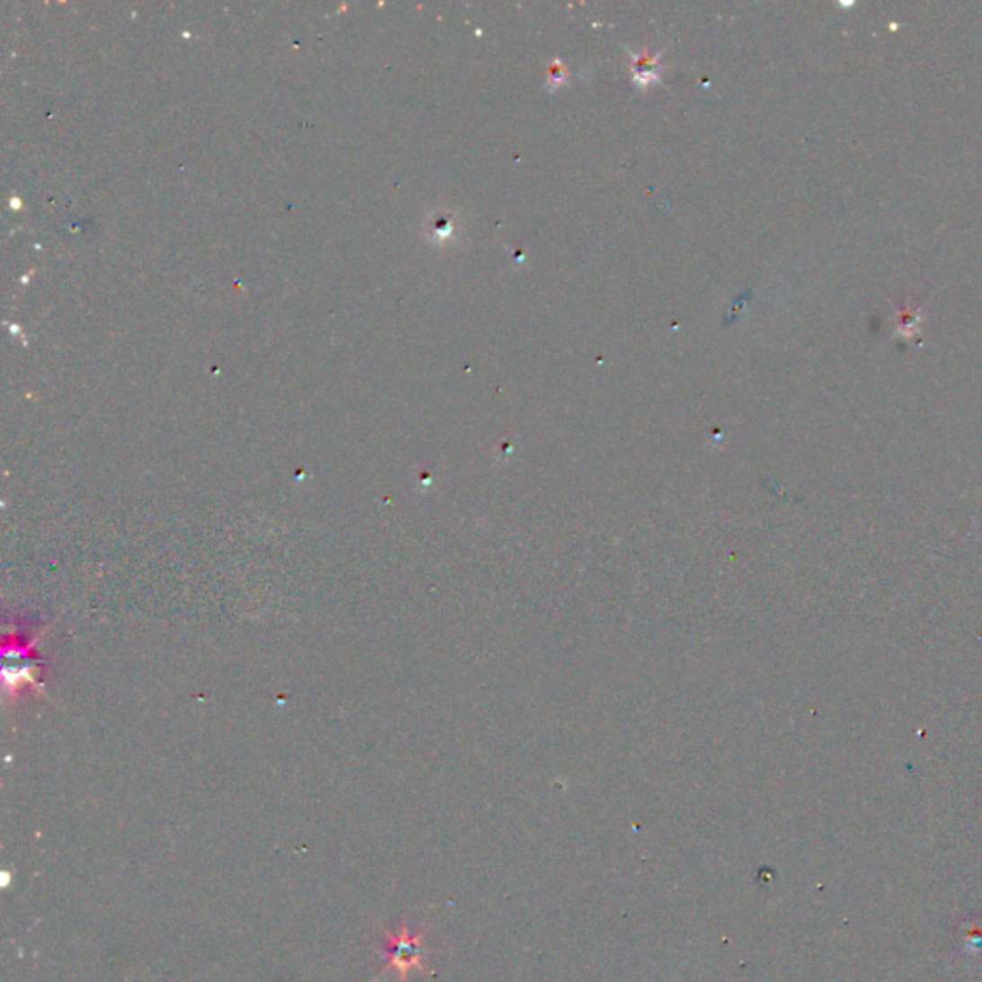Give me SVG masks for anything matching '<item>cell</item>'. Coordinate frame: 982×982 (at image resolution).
Segmentation results:
<instances>
[{
	"label": "cell",
	"instance_id": "1",
	"mask_svg": "<svg viewBox=\"0 0 982 982\" xmlns=\"http://www.w3.org/2000/svg\"><path fill=\"white\" fill-rule=\"evenodd\" d=\"M388 953L394 965H397L395 969H402V971L411 969V965H417L419 958L422 956V950L419 948V936L411 934L407 931L392 936Z\"/></svg>",
	"mask_w": 982,
	"mask_h": 982
}]
</instances>
